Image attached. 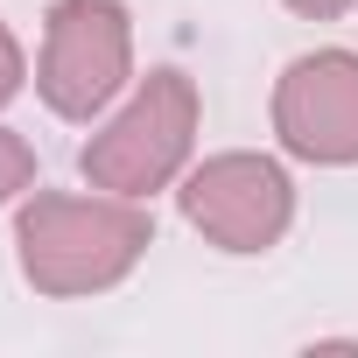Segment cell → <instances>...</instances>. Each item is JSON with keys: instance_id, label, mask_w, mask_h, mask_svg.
Returning a JSON list of instances; mask_svg holds the SVG:
<instances>
[{"instance_id": "obj_8", "label": "cell", "mask_w": 358, "mask_h": 358, "mask_svg": "<svg viewBox=\"0 0 358 358\" xmlns=\"http://www.w3.org/2000/svg\"><path fill=\"white\" fill-rule=\"evenodd\" d=\"M281 8H288V15H302V22H337L351 0H281Z\"/></svg>"}, {"instance_id": "obj_4", "label": "cell", "mask_w": 358, "mask_h": 358, "mask_svg": "<svg viewBox=\"0 0 358 358\" xmlns=\"http://www.w3.org/2000/svg\"><path fill=\"white\" fill-rule=\"evenodd\" d=\"M176 204H183V225L204 232L218 253H267L295 225V176L274 155L232 148V155H204L197 169H183Z\"/></svg>"}, {"instance_id": "obj_1", "label": "cell", "mask_w": 358, "mask_h": 358, "mask_svg": "<svg viewBox=\"0 0 358 358\" xmlns=\"http://www.w3.org/2000/svg\"><path fill=\"white\" fill-rule=\"evenodd\" d=\"M155 246V218L141 197H71V190H36L15 218V253L22 281L50 302L106 295L120 288Z\"/></svg>"}, {"instance_id": "obj_6", "label": "cell", "mask_w": 358, "mask_h": 358, "mask_svg": "<svg viewBox=\"0 0 358 358\" xmlns=\"http://www.w3.org/2000/svg\"><path fill=\"white\" fill-rule=\"evenodd\" d=\"M22 190H36V148L15 127H0V204H15Z\"/></svg>"}, {"instance_id": "obj_7", "label": "cell", "mask_w": 358, "mask_h": 358, "mask_svg": "<svg viewBox=\"0 0 358 358\" xmlns=\"http://www.w3.org/2000/svg\"><path fill=\"white\" fill-rule=\"evenodd\" d=\"M22 85H29V57H22V43H15V29L0 22V113H8V106L22 99Z\"/></svg>"}, {"instance_id": "obj_2", "label": "cell", "mask_w": 358, "mask_h": 358, "mask_svg": "<svg viewBox=\"0 0 358 358\" xmlns=\"http://www.w3.org/2000/svg\"><path fill=\"white\" fill-rule=\"evenodd\" d=\"M197 127H204V99L197 85L162 64L141 78V92L78 148V176L92 190H113V197H155V190H176L183 169L197 155Z\"/></svg>"}, {"instance_id": "obj_5", "label": "cell", "mask_w": 358, "mask_h": 358, "mask_svg": "<svg viewBox=\"0 0 358 358\" xmlns=\"http://www.w3.org/2000/svg\"><path fill=\"white\" fill-rule=\"evenodd\" d=\"M274 141L316 169H358V50H309L274 78Z\"/></svg>"}, {"instance_id": "obj_3", "label": "cell", "mask_w": 358, "mask_h": 358, "mask_svg": "<svg viewBox=\"0 0 358 358\" xmlns=\"http://www.w3.org/2000/svg\"><path fill=\"white\" fill-rule=\"evenodd\" d=\"M134 78V15L127 0H50L36 92L57 120L92 127Z\"/></svg>"}]
</instances>
